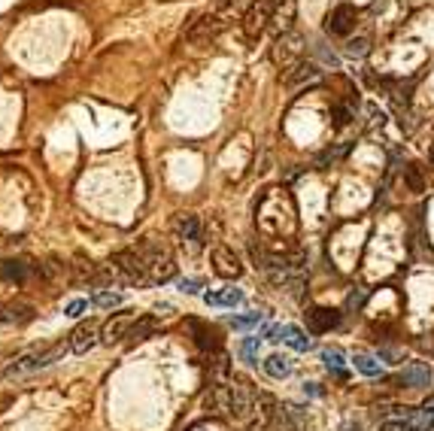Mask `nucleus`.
<instances>
[{
    "label": "nucleus",
    "instance_id": "c85d7f7f",
    "mask_svg": "<svg viewBox=\"0 0 434 431\" xmlns=\"http://www.w3.org/2000/svg\"><path fill=\"white\" fill-rule=\"evenodd\" d=\"M334 125L338 128H343V125H350V110H346V106H334Z\"/></svg>",
    "mask_w": 434,
    "mask_h": 431
},
{
    "label": "nucleus",
    "instance_id": "f8f14e48",
    "mask_svg": "<svg viewBox=\"0 0 434 431\" xmlns=\"http://www.w3.org/2000/svg\"><path fill=\"white\" fill-rule=\"evenodd\" d=\"M401 383L410 386V389H425L431 383V368L425 362H410V364H404V371H401Z\"/></svg>",
    "mask_w": 434,
    "mask_h": 431
},
{
    "label": "nucleus",
    "instance_id": "4468645a",
    "mask_svg": "<svg viewBox=\"0 0 434 431\" xmlns=\"http://www.w3.org/2000/svg\"><path fill=\"white\" fill-rule=\"evenodd\" d=\"M295 16H298V0H279L277 13H274V21H270V25L277 28V37L286 34V30H291V25H295Z\"/></svg>",
    "mask_w": 434,
    "mask_h": 431
},
{
    "label": "nucleus",
    "instance_id": "39448f33",
    "mask_svg": "<svg viewBox=\"0 0 434 431\" xmlns=\"http://www.w3.org/2000/svg\"><path fill=\"white\" fill-rule=\"evenodd\" d=\"M355 21H359V16H355V6L350 4H338L328 13V18H325V30L334 37H350L355 30Z\"/></svg>",
    "mask_w": 434,
    "mask_h": 431
},
{
    "label": "nucleus",
    "instance_id": "a211bd4d",
    "mask_svg": "<svg viewBox=\"0 0 434 431\" xmlns=\"http://www.w3.org/2000/svg\"><path fill=\"white\" fill-rule=\"evenodd\" d=\"M274 431H298V422H295V413H291V407H283L279 404L277 407V413L270 416V422H267Z\"/></svg>",
    "mask_w": 434,
    "mask_h": 431
},
{
    "label": "nucleus",
    "instance_id": "f3484780",
    "mask_svg": "<svg viewBox=\"0 0 434 431\" xmlns=\"http://www.w3.org/2000/svg\"><path fill=\"white\" fill-rule=\"evenodd\" d=\"M319 77V67L313 61H301V64H295L291 70H286L283 73V82L286 85H298V82H310V79H316Z\"/></svg>",
    "mask_w": 434,
    "mask_h": 431
},
{
    "label": "nucleus",
    "instance_id": "412c9836",
    "mask_svg": "<svg viewBox=\"0 0 434 431\" xmlns=\"http://www.w3.org/2000/svg\"><path fill=\"white\" fill-rule=\"evenodd\" d=\"M322 362H325V368L334 371L338 376H343V352L340 349H322Z\"/></svg>",
    "mask_w": 434,
    "mask_h": 431
},
{
    "label": "nucleus",
    "instance_id": "7c9ffc66",
    "mask_svg": "<svg viewBox=\"0 0 434 431\" xmlns=\"http://www.w3.org/2000/svg\"><path fill=\"white\" fill-rule=\"evenodd\" d=\"M304 392H310V395H319V389H316V383H304Z\"/></svg>",
    "mask_w": 434,
    "mask_h": 431
},
{
    "label": "nucleus",
    "instance_id": "ddd939ff",
    "mask_svg": "<svg viewBox=\"0 0 434 431\" xmlns=\"http://www.w3.org/2000/svg\"><path fill=\"white\" fill-rule=\"evenodd\" d=\"M189 328H191V334H194V343L204 349V352H216L219 349V331H216L213 325H204V322H198V319H189Z\"/></svg>",
    "mask_w": 434,
    "mask_h": 431
},
{
    "label": "nucleus",
    "instance_id": "6ab92c4d",
    "mask_svg": "<svg viewBox=\"0 0 434 431\" xmlns=\"http://www.w3.org/2000/svg\"><path fill=\"white\" fill-rule=\"evenodd\" d=\"M352 364H355V371H362L365 376H379V374H383V364H379L371 352H355Z\"/></svg>",
    "mask_w": 434,
    "mask_h": 431
},
{
    "label": "nucleus",
    "instance_id": "a878e982",
    "mask_svg": "<svg viewBox=\"0 0 434 431\" xmlns=\"http://www.w3.org/2000/svg\"><path fill=\"white\" fill-rule=\"evenodd\" d=\"M258 322H262V313H249V316H234L231 325L234 328H255Z\"/></svg>",
    "mask_w": 434,
    "mask_h": 431
},
{
    "label": "nucleus",
    "instance_id": "393cba45",
    "mask_svg": "<svg viewBox=\"0 0 434 431\" xmlns=\"http://www.w3.org/2000/svg\"><path fill=\"white\" fill-rule=\"evenodd\" d=\"M240 352H243V359H246L249 364H255V362H258V337H249L243 347H240Z\"/></svg>",
    "mask_w": 434,
    "mask_h": 431
},
{
    "label": "nucleus",
    "instance_id": "9d476101",
    "mask_svg": "<svg viewBox=\"0 0 434 431\" xmlns=\"http://www.w3.org/2000/svg\"><path fill=\"white\" fill-rule=\"evenodd\" d=\"M267 334H270V340H283L286 347L298 349V352H307L313 347V337H307V334H304L298 325H279V328L267 331Z\"/></svg>",
    "mask_w": 434,
    "mask_h": 431
},
{
    "label": "nucleus",
    "instance_id": "7ed1b4c3",
    "mask_svg": "<svg viewBox=\"0 0 434 431\" xmlns=\"http://www.w3.org/2000/svg\"><path fill=\"white\" fill-rule=\"evenodd\" d=\"M304 43L307 40H304L298 30H286V34H279L274 40V46H270V61H274L279 70H291L304 58Z\"/></svg>",
    "mask_w": 434,
    "mask_h": 431
},
{
    "label": "nucleus",
    "instance_id": "bb28decb",
    "mask_svg": "<svg viewBox=\"0 0 434 431\" xmlns=\"http://www.w3.org/2000/svg\"><path fill=\"white\" fill-rule=\"evenodd\" d=\"M240 6V0H213V9L216 13H222L225 18H231V13Z\"/></svg>",
    "mask_w": 434,
    "mask_h": 431
},
{
    "label": "nucleus",
    "instance_id": "aec40b11",
    "mask_svg": "<svg viewBox=\"0 0 434 431\" xmlns=\"http://www.w3.org/2000/svg\"><path fill=\"white\" fill-rule=\"evenodd\" d=\"M265 371L274 376V380H283V376H289L291 374V362L286 359V355H279V352H274L270 359L265 362Z\"/></svg>",
    "mask_w": 434,
    "mask_h": 431
},
{
    "label": "nucleus",
    "instance_id": "4be33fe9",
    "mask_svg": "<svg viewBox=\"0 0 434 431\" xmlns=\"http://www.w3.org/2000/svg\"><path fill=\"white\" fill-rule=\"evenodd\" d=\"M91 301H94L97 307H118V304H122V295L110 292V289H97V292L91 295Z\"/></svg>",
    "mask_w": 434,
    "mask_h": 431
},
{
    "label": "nucleus",
    "instance_id": "20e7f679",
    "mask_svg": "<svg viewBox=\"0 0 434 431\" xmlns=\"http://www.w3.org/2000/svg\"><path fill=\"white\" fill-rule=\"evenodd\" d=\"M277 4L279 0H252L249 9L243 13V37L246 40H258L270 28V21H274V13H277Z\"/></svg>",
    "mask_w": 434,
    "mask_h": 431
},
{
    "label": "nucleus",
    "instance_id": "6e6552de",
    "mask_svg": "<svg viewBox=\"0 0 434 431\" xmlns=\"http://www.w3.org/2000/svg\"><path fill=\"white\" fill-rule=\"evenodd\" d=\"M304 316H307V328L313 334H325V331L340 325V313L338 310H331V307H310Z\"/></svg>",
    "mask_w": 434,
    "mask_h": 431
},
{
    "label": "nucleus",
    "instance_id": "dca6fc26",
    "mask_svg": "<svg viewBox=\"0 0 434 431\" xmlns=\"http://www.w3.org/2000/svg\"><path fill=\"white\" fill-rule=\"evenodd\" d=\"M158 328H161V322H158L155 316H137V319H134V325H131V331H128V340H134V343L149 340Z\"/></svg>",
    "mask_w": 434,
    "mask_h": 431
},
{
    "label": "nucleus",
    "instance_id": "2f4dec72",
    "mask_svg": "<svg viewBox=\"0 0 434 431\" xmlns=\"http://www.w3.org/2000/svg\"><path fill=\"white\" fill-rule=\"evenodd\" d=\"M428 158H431V161H434V146H431V152H428Z\"/></svg>",
    "mask_w": 434,
    "mask_h": 431
},
{
    "label": "nucleus",
    "instance_id": "c756f323",
    "mask_svg": "<svg viewBox=\"0 0 434 431\" xmlns=\"http://www.w3.org/2000/svg\"><path fill=\"white\" fill-rule=\"evenodd\" d=\"M179 289H182V292H186V295H198L201 283H194V279H182V283H179Z\"/></svg>",
    "mask_w": 434,
    "mask_h": 431
},
{
    "label": "nucleus",
    "instance_id": "f03ea898",
    "mask_svg": "<svg viewBox=\"0 0 434 431\" xmlns=\"http://www.w3.org/2000/svg\"><path fill=\"white\" fill-rule=\"evenodd\" d=\"M225 25H228V18L213 9V13H204V16H198V18H191V25L182 30V40H186V43H194V46H207V43H213L216 37L222 34Z\"/></svg>",
    "mask_w": 434,
    "mask_h": 431
},
{
    "label": "nucleus",
    "instance_id": "1a4fd4ad",
    "mask_svg": "<svg viewBox=\"0 0 434 431\" xmlns=\"http://www.w3.org/2000/svg\"><path fill=\"white\" fill-rule=\"evenodd\" d=\"M134 313H116L104 322V328H101V340L104 343H118L122 337H128V331H131L134 325Z\"/></svg>",
    "mask_w": 434,
    "mask_h": 431
},
{
    "label": "nucleus",
    "instance_id": "5701e85b",
    "mask_svg": "<svg viewBox=\"0 0 434 431\" xmlns=\"http://www.w3.org/2000/svg\"><path fill=\"white\" fill-rule=\"evenodd\" d=\"M367 49H371V40H367V37H359V40H350V43H346V55H350V58L367 55Z\"/></svg>",
    "mask_w": 434,
    "mask_h": 431
},
{
    "label": "nucleus",
    "instance_id": "f257e3e1",
    "mask_svg": "<svg viewBox=\"0 0 434 431\" xmlns=\"http://www.w3.org/2000/svg\"><path fill=\"white\" fill-rule=\"evenodd\" d=\"M134 250L140 252V258H143L149 286L173 279V274H177V264H173V255L165 250V246H158V243H152V240H143L140 246H134Z\"/></svg>",
    "mask_w": 434,
    "mask_h": 431
},
{
    "label": "nucleus",
    "instance_id": "2eb2a0df",
    "mask_svg": "<svg viewBox=\"0 0 434 431\" xmlns=\"http://www.w3.org/2000/svg\"><path fill=\"white\" fill-rule=\"evenodd\" d=\"M204 301H207L210 307H237L243 301V292L240 289H216V292H207L204 295Z\"/></svg>",
    "mask_w": 434,
    "mask_h": 431
},
{
    "label": "nucleus",
    "instance_id": "b1692460",
    "mask_svg": "<svg viewBox=\"0 0 434 431\" xmlns=\"http://www.w3.org/2000/svg\"><path fill=\"white\" fill-rule=\"evenodd\" d=\"M404 179H407L410 191H422V189H425V182H422L419 167H413V164H407V167H404Z\"/></svg>",
    "mask_w": 434,
    "mask_h": 431
},
{
    "label": "nucleus",
    "instance_id": "9b49d317",
    "mask_svg": "<svg viewBox=\"0 0 434 431\" xmlns=\"http://www.w3.org/2000/svg\"><path fill=\"white\" fill-rule=\"evenodd\" d=\"M173 231H177L179 240L201 243V219L194 213H179L177 219H173Z\"/></svg>",
    "mask_w": 434,
    "mask_h": 431
},
{
    "label": "nucleus",
    "instance_id": "cd10ccee",
    "mask_svg": "<svg viewBox=\"0 0 434 431\" xmlns=\"http://www.w3.org/2000/svg\"><path fill=\"white\" fill-rule=\"evenodd\" d=\"M85 310H89V301H70V304H67V310H64V313H67V316H82L85 313Z\"/></svg>",
    "mask_w": 434,
    "mask_h": 431
},
{
    "label": "nucleus",
    "instance_id": "423d86ee",
    "mask_svg": "<svg viewBox=\"0 0 434 431\" xmlns=\"http://www.w3.org/2000/svg\"><path fill=\"white\" fill-rule=\"evenodd\" d=\"M213 271H216V276H222V279H237L243 274V264H240V258L234 255V250H228V246H216L213 250Z\"/></svg>",
    "mask_w": 434,
    "mask_h": 431
},
{
    "label": "nucleus",
    "instance_id": "0eeeda50",
    "mask_svg": "<svg viewBox=\"0 0 434 431\" xmlns=\"http://www.w3.org/2000/svg\"><path fill=\"white\" fill-rule=\"evenodd\" d=\"M101 340V325H97L94 319H85V322H79L73 331H70V349L73 352H89L94 343Z\"/></svg>",
    "mask_w": 434,
    "mask_h": 431
}]
</instances>
